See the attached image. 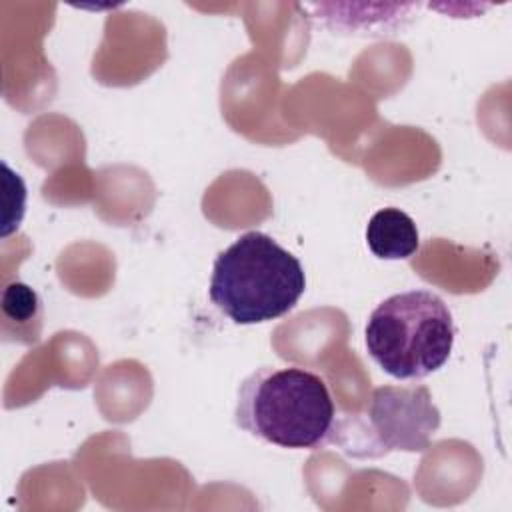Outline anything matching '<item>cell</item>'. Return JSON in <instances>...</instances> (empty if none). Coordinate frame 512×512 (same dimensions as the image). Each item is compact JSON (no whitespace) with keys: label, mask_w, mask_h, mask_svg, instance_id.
<instances>
[{"label":"cell","mask_w":512,"mask_h":512,"mask_svg":"<svg viewBox=\"0 0 512 512\" xmlns=\"http://www.w3.org/2000/svg\"><path fill=\"white\" fill-rule=\"evenodd\" d=\"M234 418L268 444L316 450L332 440L336 406L318 374L300 366H262L240 384Z\"/></svg>","instance_id":"cell-1"},{"label":"cell","mask_w":512,"mask_h":512,"mask_svg":"<svg viewBox=\"0 0 512 512\" xmlns=\"http://www.w3.org/2000/svg\"><path fill=\"white\" fill-rule=\"evenodd\" d=\"M304 290L300 260L272 236L252 230L216 256L208 296L232 322L260 324L288 314Z\"/></svg>","instance_id":"cell-2"},{"label":"cell","mask_w":512,"mask_h":512,"mask_svg":"<svg viewBox=\"0 0 512 512\" xmlns=\"http://www.w3.org/2000/svg\"><path fill=\"white\" fill-rule=\"evenodd\" d=\"M454 336L446 302L422 288L382 300L364 328L370 358L398 380H422L440 370L450 358Z\"/></svg>","instance_id":"cell-3"},{"label":"cell","mask_w":512,"mask_h":512,"mask_svg":"<svg viewBox=\"0 0 512 512\" xmlns=\"http://www.w3.org/2000/svg\"><path fill=\"white\" fill-rule=\"evenodd\" d=\"M338 422L332 440L350 456L378 458L382 454L424 452L440 428V410L424 384L378 386L372 390L364 412Z\"/></svg>","instance_id":"cell-4"},{"label":"cell","mask_w":512,"mask_h":512,"mask_svg":"<svg viewBox=\"0 0 512 512\" xmlns=\"http://www.w3.org/2000/svg\"><path fill=\"white\" fill-rule=\"evenodd\" d=\"M366 244L376 258L406 260L420 248L414 220L398 208H382L368 220Z\"/></svg>","instance_id":"cell-5"},{"label":"cell","mask_w":512,"mask_h":512,"mask_svg":"<svg viewBox=\"0 0 512 512\" xmlns=\"http://www.w3.org/2000/svg\"><path fill=\"white\" fill-rule=\"evenodd\" d=\"M2 332L4 340L36 344L42 334V300L24 282H10L2 290Z\"/></svg>","instance_id":"cell-6"}]
</instances>
